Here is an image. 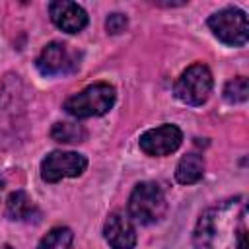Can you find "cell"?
Returning a JSON list of instances; mask_svg holds the SVG:
<instances>
[{
  "label": "cell",
  "instance_id": "cell-2",
  "mask_svg": "<svg viewBox=\"0 0 249 249\" xmlns=\"http://www.w3.org/2000/svg\"><path fill=\"white\" fill-rule=\"evenodd\" d=\"M113 103H115V88L105 82H99L68 97L64 101V109L68 115L76 119H88V117L105 115L113 107Z\"/></svg>",
  "mask_w": 249,
  "mask_h": 249
},
{
  "label": "cell",
  "instance_id": "cell-4",
  "mask_svg": "<svg viewBox=\"0 0 249 249\" xmlns=\"http://www.w3.org/2000/svg\"><path fill=\"white\" fill-rule=\"evenodd\" d=\"M175 97L187 105H202L212 91V74L208 66L196 62L189 66L175 82Z\"/></svg>",
  "mask_w": 249,
  "mask_h": 249
},
{
  "label": "cell",
  "instance_id": "cell-11",
  "mask_svg": "<svg viewBox=\"0 0 249 249\" xmlns=\"http://www.w3.org/2000/svg\"><path fill=\"white\" fill-rule=\"evenodd\" d=\"M202 173H204L202 156H198V154H187L177 163L175 177H177V181L181 185H193V183H196L202 177Z\"/></svg>",
  "mask_w": 249,
  "mask_h": 249
},
{
  "label": "cell",
  "instance_id": "cell-13",
  "mask_svg": "<svg viewBox=\"0 0 249 249\" xmlns=\"http://www.w3.org/2000/svg\"><path fill=\"white\" fill-rule=\"evenodd\" d=\"M51 138L62 144H78L86 140V128L78 123H54L51 128Z\"/></svg>",
  "mask_w": 249,
  "mask_h": 249
},
{
  "label": "cell",
  "instance_id": "cell-7",
  "mask_svg": "<svg viewBox=\"0 0 249 249\" xmlns=\"http://www.w3.org/2000/svg\"><path fill=\"white\" fill-rule=\"evenodd\" d=\"M35 64H37L41 74L58 76V74H68V72L76 70L78 68V58L68 49V45L53 41L41 51V54L37 56Z\"/></svg>",
  "mask_w": 249,
  "mask_h": 249
},
{
  "label": "cell",
  "instance_id": "cell-14",
  "mask_svg": "<svg viewBox=\"0 0 249 249\" xmlns=\"http://www.w3.org/2000/svg\"><path fill=\"white\" fill-rule=\"evenodd\" d=\"M72 239H74L72 230L66 228V226H58V228H53L41 239L37 249H70L72 247Z\"/></svg>",
  "mask_w": 249,
  "mask_h": 249
},
{
  "label": "cell",
  "instance_id": "cell-8",
  "mask_svg": "<svg viewBox=\"0 0 249 249\" xmlns=\"http://www.w3.org/2000/svg\"><path fill=\"white\" fill-rule=\"evenodd\" d=\"M181 140L183 134L175 124H161L146 130L140 136L138 144L140 150L148 156H167L181 146Z\"/></svg>",
  "mask_w": 249,
  "mask_h": 249
},
{
  "label": "cell",
  "instance_id": "cell-3",
  "mask_svg": "<svg viewBox=\"0 0 249 249\" xmlns=\"http://www.w3.org/2000/svg\"><path fill=\"white\" fill-rule=\"evenodd\" d=\"M167 202L163 191L150 181L138 183L128 198V216L140 224H156L163 218Z\"/></svg>",
  "mask_w": 249,
  "mask_h": 249
},
{
  "label": "cell",
  "instance_id": "cell-16",
  "mask_svg": "<svg viewBox=\"0 0 249 249\" xmlns=\"http://www.w3.org/2000/svg\"><path fill=\"white\" fill-rule=\"evenodd\" d=\"M128 25V19L123 16V14H111L107 19H105V27L111 35H117V33H123Z\"/></svg>",
  "mask_w": 249,
  "mask_h": 249
},
{
  "label": "cell",
  "instance_id": "cell-15",
  "mask_svg": "<svg viewBox=\"0 0 249 249\" xmlns=\"http://www.w3.org/2000/svg\"><path fill=\"white\" fill-rule=\"evenodd\" d=\"M247 95H249V82L243 76L230 80L224 88V97L230 103H243L247 101Z\"/></svg>",
  "mask_w": 249,
  "mask_h": 249
},
{
  "label": "cell",
  "instance_id": "cell-10",
  "mask_svg": "<svg viewBox=\"0 0 249 249\" xmlns=\"http://www.w3.org/2000/svg\"><path fill=\"white\" fill-rule=\"evenodd\" d=\"M103 233L111 249H134L136 245V230L132 222L121 212L109 214Z\"/></svg>",
  "mask_w": 249,
  "mask_h": 249
},
{
  "label": "cell",
  "instance_id": "cell-9",
  "mask_svg": "<svg viewBox=\"0 0 249 249\" xmlns=\"http://www.w3.org/2000/svg\"><path fill=\"white\" fill-rule=\"evenodd\" d=\"M49 14L53 23L66 33H78L88 25V14L76 2H66V0L51 2Z\"/></svg>",
  "mask_w": 249,
  "mask_h": 249
},
{
  "label": "cell",
  "instance_id": "cell-5",
  "mask_svg": "<svg viewBox=\"0 0 249 249\" xmlns=\"http://www.w3.org/2000/svg\"><path fill=\"white\" fill-rule=\"evenodd\" d=\"M212 33L230 47H241L247 43V16L237 8H224L208 18Z\"/></svg>",
  "mask_w": 249,
  "mask_h": 249
},
{
  "label": "cell",
  "instance_id": "cell-6",
  "mask_svg": "<svg viewBox=\"0 0 249 249\" xmlns=\"http://www.w3.org/2000/svg\"><path fill=\"white\" fill-rule=\"evenodd\" d=\"M88 160L78 152H51L41 161V177L47 183H56L66 177H78L86 171Z\"/></svg>",
  "mask_w": 249,
  "mask_h": 249
},
{
  "label": "cell",
  "instance_id": "cell-18",
  "mask_svg": "<svg viewBox=\"0 0 249 249\" xmlns=\"http://www.w3.org/2000/svg\"><path fill=\"white\" fill-rule=\"evenodd\" d=\"M0 249H14V247H12V245H2Z\"/></svg>",
  "mask_w": 249,
  "mask_h": 249
},
{
  "label": "cell",
  "instance_id": "cell-12",
  "mask_svg": "<svg viewBox=\"0 0 249 249\" xmlns=\"http://www.w3.org/2000/svg\"><path fill=\"white\" fill-rule=\"evenodd\" d=\"M6 214L10 220H31L33 214H37V208L33 200L23 191H16L8 196L6 202Z\"/></svg>",
  "mask_w": 249,
  "mask_h": 249
},
{
  "label": "cell",
  "instance_id": "cell-17",
  "mask_svg": "<svg viewBox=\"0 0 249 249\" xmlns=\"http://www.w3.org/2000/svg\"><path fill=\"white\" fill-rule=\"evenodd\" d=\"M2 189H4V177L0 175V195H2Z\"/></svg>",
  "mask_w": 249,
  "mask_h": 249
},
{
  "label": "cell",
  "instance_id": "cell-1",
  "mask_svg": "<svg viewBox=\"0 0 249 249\" xmlns=\"http://www.w3.org/2000/svg\"><path fill=\"white\" fill-rule=\"evenodd\" d=\"M247 206L241 196L206 208L195 228V249H247Z\"/></svg>",
  "mask_w": 249,
  "mask_h": 249
}]
</instances>
